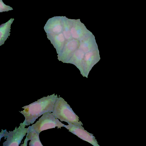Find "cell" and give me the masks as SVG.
<instances>
[{
  "label": "cell",
  "mask_w": 146,
  "mask_h": 146,
  "mask_svg": "<svg viewBox=\"0 0 146 146\" xmlns=\"http://www.w3.org/2000/svg\"><path fill=\"white\" fill-rule=\"evenodd\" d=\"M58 97L57 94L44 97L22 108L20 111L23 115L25 119L22 124L26 126L33 124L39 117L46 112H52L54 103Z\"/></svg>",
  "instance_id": "cell-1"
},
{
  "label": "cell",
  "mask_w": 146,
  "mask_h": 146,
  "mask_svg": "<svg viewBox=\"0 0 146 146\" xmlns=\"http://www.w3.org/2000/svg\"><path fill=\"white\" fill-rule=\"evenodd\" d=\"M52 113L62 121L68 123L82 125L79 117L70 105L62 98L58 97L54 105Z\"/></svg>",
  "instance_id": "cell-2"
},
{
  "label": "cell",
  "mask_w": 146,
  "mask_h": 146,
  "mask_svg": "<svg viewBox=\"0 0 146 146\" xmlns=\"http://www.w3.org/2000/svg\"><path fill=\"white\" fill-rule=\"evenodd\" d=\"M65 125L56 118L52 113L48 112L43 114L38 121L31 126L39 134L43 131L56 127L61 128L64 127Z\"/></svg>",
  "instance_id": "cell-3"
},
{
  "label": "cell",
  "mask_w": 146,
  "mask_h": 146,
  "mask_svg": "<svg viewBox=\"0 0 146 146\" xmlns=\"http://www.w3.org/2000/svg\"><path fill=\"white\" fill-rule=\"evenodd\" d=\"M21 123L17 128L16 127L12 131L8 132L6 130L4 136L6 141L3 143L4 146H19L27 133L28 127Z\"/></svg>",
  "instance_id": "cell-4"
},
{
  "label": "cell",
  "mask_w": 146,
  "mask_h": 146,
  "mask_svg": "<svg viewBox=\"0 0 146 146\" xmlns=\"http://www.w3.org/2000/svg\"><path fill=\"white\" fill-rule=\"evenodd\" d=\"M65 127L70 131L83 140L87 141L94 146H100L93 134L84 129L81 125L77 124L68 123L65 125Z\"/></svg>",
  "instance_id": "cell-5"
},
{
  "label": "cell",
  "mask_w": 146,
  "mask_h": 146,
  "mask_svg": "<svg viewBox=\"0 0 146 146\" xmlns=\"http://www.w3.org/2000/svg\"><path fill=\"white\" fill-rule=\"evenodd\" d=\"M78 45L77 40L73 39L66 42L61 52L58 55V59L59 61L65 62L72 53L76 49Z\"/></svg>",
  "instance_id": "cell-6"
},
{
  "label": "cell",
  "mask_w": 146,
  "mask_h": 146,
  "mask_svg": "<svg viewBox=\"0 0 146 146\" xmlns=\"http://www.w3.org/2000/svg\"><path fill=\"white\" fill-rule=\"evenodd\" d=\"M39 134L31 126L28 127L26 138L28 141L30 140V146H43L39 138Z\"/></svg>",
  "instance_id": "cell-7"
},
{
  "label": "cell",
  "mask_w": 146,
  "mask_h": 146,
  "mask_svg": "<svg viewBox=\"0 0 146 146\" xmlns=\"http://www.w3.org/2000/svg\"><path fill=\"white\" fill-rule=\"evenodd\" d=\"M14 19L11 18L6 23L2 24L0 27V45L4 43L8 36H9L11 26Z\"/></svg>",
  "instance_id": "cell-8"
},
{
  "label": "cell",
  "mask_w": 146,
  "mask_h": 146,
  "mask_svg": "<svg viewBox=\"0 0 146 146\" xmlns=\"http://www.w3.org/2000/svg\"><path fill=\"white\" fill-rule=\"evenodd\" d=\"M94 46V44L92 40L89 38L82 41L80 48L83 52H87L92 50Z\"/></svg>",
  "instance_id": "cell-9"
},
{
  "label": "cell",
  "mask_w": 146,
  "mask_h": 146,
  "mask_svg": "<svg viewBox=\"0 0 146 146\" xmlns=\"http://www.w3.org/2000/svg\"><path fill=\"white\" fill-rule=\"evenodd\" d=\"M84 52L81 50H78L74 53L72 60L76 65H80L84 58Z\"/></svg>",
  "instance_id": "cell-10"
},
{
  "label": "cell",
  "mask_w": 146,
  "mask_h": 146,
  "mask_svg": "<svg viewBox=\"0 0 146 146\" xmlns=\"http://www.w3.org/2000/svg\"><path fill=\"white\" fill-rule=\"evenodd\" d=\"M95 58L94 54L92 52H90L86 54L84 60L86 65L87 67H90L92 64Z\"/></svg>",
  "instance_id": "cell-11"
},
{
  "label": "cell",
  "mask_w": 146,
  "mask_h": 146,
  "mask_svg": "<svg viewBox=\"0 0 146 146\" xmlns=\"http://www.w3.org/2000/svg\"><path fill=\"white\" fill-rule=\"evenodd\" d=\"M13 9L11 7L5 4L2 0H0V12L8 11Z\"/></svg>",
  "instance_id": "cell-12"
},
{
  "label": "cell",
  "mask_w": 146,
  "mask_h": 146,
  "mask_svg": "<svg viewBox=\"0 0 146 146\" xmlns=\"http://www.w3.org/2000/svg\"><path fill=\"white\" fill-rule=\"evenodd\" d=\"M6 129H5V130H2V131H1V132L0 133V140L2 137H4V136H5V131H6Z\"/></svg>",
  "instance_id": "cell-13"
}]
</instances>
